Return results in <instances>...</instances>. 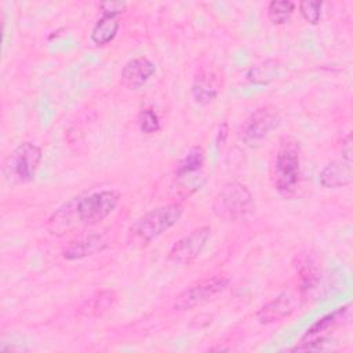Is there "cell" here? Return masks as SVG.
I'll list each match as a JSON object with an SVG mask.
<instances>
[{"label": "cell", "instance_id": "obj_10", "mask_svg": "<svg viewBox=\"0 0 353 353\" xmlns=\"http://www.w3.org/2000/svg\"><path fill=\"white\" fill-rule=\"evenodd\" d=\"M156 72L154 63L146 57L128 61L121 70V84L128 90L141 88Z\"/></svg>", "mask_w": 353, "mask_h": 353}, {"label": "cell", "instance_id": "obj_20", "mask_svg": "<svg viewBox=\"0 0 353 353\" xmlns=\"http://www.w3.org/2000/svg\"><path fill=\"white\" fill-rule=\"evenodd\" d=\"M299 274H301V283L303 290L312 288L314 285V283L317 281V270L310 258H306L302 262V265L299 266Z\"/></svg>", "mask_w": 353, "mask_h": 353}, {"label": "cell", "instance_id": "obj_11", "mask_svg": "<svg viewBox=\"0 0 353 353\" xmlns=\"http://www.w3.org/2000/svg\"><path fill=\"white\" fill-rule=\"evenodd\" d=\"M203 165H204V152L200 146H194L181 160L176 168V178L182 181L183 186L188 185L197 189L203 183V182H199V179H204L203 176L197 178V172L201 171Z\"/></svg>", "mask_w": 353, "mask_h": 353}, {"label": "cell", "instance_id": "obj_3", "mask_svg": "<svg viewBox=\"0 0 353 353\" xmlns=\"http://www.w3.org/2000/svg\"><path fill=\"white\" fill-rule=\"evenodd\" d=\"M212 210L223 221H241L254 210V197L250 189L240 182H228L216 193Z\"/></svg>", "mask_w": 353, "mask_h": 353}, {"label": "cell", "instance_id": "obj_16", "mask_svg": "<svg viewBox=\"0 0 353 353\" xmlns=\"http://www.w3.org/2000/svg\"><path fill=\"white\" fill-rule=\"evenodd\" d=\"M350 306L346 305L343 307H339L336 312L320 319L317 323H314L307 331L306 334L303 335V339L306 338H312V336H316L319 334H321L323 331H327L330 327L332 325H336L339 323H342V320H345L346 317H349V313H350Z\"/></svg>", "mask_w": 353, "mask_h": 353}, {"label": "cell", "instance_id": "obj_18", "mask_svg": "<svg viewBox=\"0 0 353 353\" xmlns=\"http://www.w3.org/2000/svg\"><path fill=\"white\" fill-rule=\"evenodd\" d=\"M116 302H117L116 292L112 290H106V291H101L99 294H97V296L92 298L88 309H90V313H92L94 316H101L109 309H112L116 305Z\"/></svg>", "mask_w": 353, "mask_h": 353}, {"label": "cell", "instance_id": "obj_9", "mask_svg": "<svg viewBox=\"0 0 353 353\" xmlns=\"http://www.w3.org/2000/svg\"><path fill=\"white\" fill-rule=\"evenodd\" d=\"M298 306V298L292 291H283L272 301L265 303L258 312L256 319L262 324H270L288 317Z\"/></svg>", "mask_w": 353, "mask_h": 353}, {"label": "cell", "instance_id": "obj_1", "mask_svg": "<svg viewBox=\"0 0 353 353\" xmlns=\"http://www.w3.org/2000/svg\"><path fill=\"white\" fill-rule=\"evenodd\" d=\"M117 190H101L70 199L48 219L50 233L61 236L77 225H95L108 218L120 203Z\"/></svg>", "mask_w": 353, "mask_h": 353}, {"label": "cell", "instance_id": "obj_19", "mask_svg": "<svg viewBox=\"0 0 353 353\" xmlns=\"http://www.w3.org/2000/svg\"><path fill=\"white\" fill-rule=\"evenodd\" d=\"M138 125L145 134L157 132L160 130L159 116L152 109H142L138 114Z\"/></svg>", "mask_w": 353, "mask_h": 353}, {"label": "cell", "instance_id": "obj_14", "mask_svg": "<svg viewBox=\"0 0 353 353\" xmlns=\"http://www.w3.org/2000/svg\"><path fill=\"white\" fill-rule=\"evenodd\" d=\"M193 98L200 105L210 103L218 94V77L214 72L201 70L193 83Z\"/></svg>", "mask_w": 353, "mask_h": 353}, {"label": "cell", "instance_id": "obj_6", "mask_svg": "<svg viewBox=\"0 0 353 353\" xmlns=\"http://www.w3.org/2000/svg\"><path fill=\"white\" fill-rule=\"evenodd\" d=\"M229 285V279L225 276H212L192 283L185 290H182L174 301V309L189 310L200 306L215 295L222 292Z\"/></svg>", "mask_w": 353, "mask_h": 353}, {"label": "cell", "instance_id": "obj_5", "mask_svg": "<svg viewBox=\"0 0 353 353\" xmlns=\"http://www.w3.org/2000/svg\"><path fill=\"white\" fill-rule=\"evenodd\" d=\"M299 181V150L295 142H285L277 152L273 165V183L276 189L290 196Z\"/></svg>", "mask_w": 353, "mask_h": 353}, {"label": "cell", "instance_id": "obj_12", "mask_svg": "<svg viewBox=\"0 0 353 353\" xmlns=\"http://www.w3.org/2000/svg\"><path fill=\"white\" fill-rule=\"evenodd\" d=\"M353 181L352 160L342 157L327 164L320 172V183L324 188H342Z\"/></svg>", "mask_w": 353, "mask_h": 353}, {"label": "cell", "instance_id": "obj_8", "mask_svg": "<svg viewBox=\"0 0 353 353\" xmlns=\"http://www.w3.org/2000/svg\"><path fill=\"white\" fill-rule=\"evenodd\" d=\"M211 234L210 226H201L183 236L171 247L168 259L179 265H190L204 250Z\"/></svg>", "mask_w": 353, "mask_h": 353}, {"label": "cell", "instance_id": "obj_13", "mask_svg": "<svg viewBox=\"0 0 353 353\" xmlns=\"http://www.w3.org/2000/svg\"><path fill=\"white\" fill-rule=\"evenodd\" d=\"M108 239L103 234L94 233L88 234L83 239H79L76 241H72L65 250H63V258L73 261L80 259L88 255H94L97 252L103 251L108 247Z\"/></svg>", "mask_w": 353, "mask_h": 353}, {"label": "cell", "instance_id": "obj_23", "mask_svg": "<svg viewBox=\"0 0 353 353\" xmlns=\"http://www.w3.org/2000/svg\"><path fill=\"white\" fill-rule=\"evenodd\" d=\"M99 7H101L103 15L116 17V15H119L120 12H123L125 10L127 4L123 3V1H105V3H101Z\"/></svg>", "mask_w": 353, "mask_h": 353}, {"label": "cell", "instance_id": "obj_2", "mask_svg": "<svg viewBox=\"0 0 353 353\" xmlns=\"http://www.w3.org/2000/svg\"><path fill=\"white\" fill-rule=\"evenodd\" d=\"M182 214L183 207L179 203L167 204L148 211L131 225L128 232L130 241L139 245L149 244L176 225Z\"/></svg>", "mask_w": 353, "mask_h": 353}, {"label": "cell", "instance_id": "obj_4", "mask_svg": "<svg viewBox=\"0 0 353 353\" xmlns=\"http://www.w3.org/2000/svg\"><path fill=\"white\" fill-rule=\"evenodd\" d=\"M41 161V149L32 143H19L3 161L1 172L7 182L12 185L30 182Z\"/></svg>", "mask_w": 353, "mask_h": 353}, {"label": "cell", "instance_id": "obj_15", "mask_svg": "<svg viewBox=\"0 0 353 353\" xmlns=\"http://www.w3.org/2000/svg\"><path fill=\"white\" fill-rule=\"evenodd\" d=\"M119 21L116 17L113 15H102V18L95 23L92 33H91V39L97 46H105L108 43H110L117 30H119Z\"/></svg>", "mask_w": 353, "mask_h": 353}, {"label": "cell", "instance_id": "obj_22", "mask_svg": "<svg viewBox=\"0 0 353 353\" xmlns=\"http://www.w3.org/2000/svg\"><path fill=\"white\" fill-rule=\"evenodd\" d=\"M332 343H334V341H331L330 338H324V336H321V338H316V339H313V341H309V342H306V341H302V343L298 346H295V347H292L291 350L292 352H319V350H328V349H332Z\"/></svg>", "mask_w": 353, "mask_h": 353}, {"label": "cell", "instance_id": "obj_17", "mask_svg": "<svg viewBox=\"0 0 353 353\" xmlns=\"http://www.w3.org/2000/svg\"><path fill=\"white\" fill-rule=\"evenodd\" d=\"M294 10H295V3L294 1H290V0L272 1L268 7V15H269V19L273 23L281 25V23H285L290 19Z\"/></svg>", "mask_w": 353, "mask_h": 353}, {"label": "cell", "instance_id": "obj_21", "mask_svg": "<svg viewBox=\"0 0 353 353\" xmlns=\"http://www.w3.org/2000/svg\"><path fill=\"white\" fill-rule=\"evenodd\" d=\"M321 1H301L299 10L302 17L312 25H316L321 17Z\"/></svg>", "mask_w": 353, "mask_h": 353}, {"label": "cell", "instance_id": "obj_7", "mask_svg": "<svg viewBox=\"0 0 353 353\" xmlns=\"http://www.w3.org/2000/svg\"><path fill=\"white\" fill-rule=\"evenodd\" d=\"M280 113L274 106L266 105L258 108L243 124L240 137L245 143L255 145L263 141L273 130H276L280 125Z\"/></svg>", "mask_w": 353, "mask_h": 353}]
</instances>
